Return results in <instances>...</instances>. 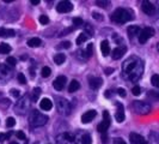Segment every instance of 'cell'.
I'll return each instance as SVG.
<instances>
[{"mask_svg":"<svg viewBox=\"0 0 159 144\" xmlns=\"http://www.w3.org/2000/svg\"><path fill=\"white\" fill-rule=\"evenodd\" d=\"M110 19L115 23L119 24H123L133 19V16H132V12L129 10H126V8H117L114 11L111 16H110Z\"/></svg>","mask_w":159,"mask_h":144,"instance_id":"1","label":"cell"},{"mask_svg":"<svg viewBox=\"0 0 159 144\" xmlns=\"http://www.w3.org/2000/svg\"><path fill=\"white\" fill-rule=\"evenodd\" d=\"M48 118L46 114H43V113L39 112V111H32L30 113V124H31V126L34 127H39V126H43V125H46L48 121Z\"/></svg>","mask_w":159,"mask_h":144,"instance_id":"2","label":"cell"},{"mask_svg":"<svg viewBox=\"0 0 159 144\" xmlns=\"http://www.w3.org/2000/svg\"><path fill=\"white\" fill-rule=\"evenodd\" d=\"M56 108L60 114H64V115H70L72 111V106L71 103L64 98V97H56Z\"/></svg>","mask_w":159,"mask_h":144,"instance_id":"3","label":"cell"},{"mask_svg":"<svg viewBox=\"0 0 159 144\" xmlns=\"http://www.w3.org/2000/svg\"><path fill=\"white\" fill-rule=\"evenodd\" d=\"M133 108L138 114H148L151 112V106L143 101H134Z\"/></svg>","mask_w":159,"mask_h":144,"instance_id":"4","label":"cell"},{"mask_svg":"<svg viewBox=\"0 0 159 144\" xmlns=\"http://www.w3.org/2000/svg\"><path fill=\"white\" fill-rule=\"evenodd\" d=\"M143 63L139 60V61H138V64L135 65V67H134V69L130 71V73L128 74V76H129V79L133 80V82H136V80L143 76Z\"/></svg>","mask_w":159,"mask_h":144,"instance_id":"5","label":"cell"},{"mask_svg":"<svg viewBox=\"0 0 159 144\" xmlns=\"http://www.w3.org/2000/svg\"><path fill=\"white\" fill-rule=\"evenodd\" d=\"M154 35V29L153 28H150V26H147V28H143V30H140L139 32V42L143 45V43H146L147 40L152 37Z\"/></svg>","mask_w":159,"mask_h":144,"instance_id":"6","label":"cell"},{"mask_svg":"<svg viewBox=\"0 0 159 144\" xmlns=\"http://www.w3.org/2000/svg\"><path fill=\"white\" fill-rule=\"evenodd\" d=\"M29 106H30V102H29L28 97L24 96L23 98H20V100L16 103V106H15V111H16L18 114H23V113H25V111L29 109Z\"/></svg>","mask_w":159,"mask_h":144,"instance_id":"7","label":"cell"},{"mask_svg":"<svg viewBox=\"0 0 159 144\" xmlns=\"http://www.w3.org/2000/svg\"><path fill=\"white\" fill-rule=\"evenodd\" d=\"M103 117H104V120L97 126L98 132H101V133H105L107 130H108L109 126H110V117H109V113L105 111V112L103 113Z\"/></svg>","mask_w":159,"mask_h":144,"instance_id":"8","label":"cell"},{"mask_svg":"<svg viewBox=\"0 0 159 144\" xmlns=\"http://www.w3.org/2000/svg\"><path fill=\"white\" fill-rule=\"evenodd\" d=\"M73 10V4L65 0V1H60L56 6V11L60 12V13H67V12H71Z\"/></svg>","mask_w":159,"mask_h":144,"instance_id":"9","label":"cell"},{"mask_svg":"<svg viewBox=\"0 0 159 144\" xmlns=\"http://www.w3.org/2000/svg\"><path fill=\"white\" fill-rule=\"evenodd\" d=\"M141 8H143V13H146L147 16H152V15L156 13V6L152 2H150V1L143 0V2H141Z\"/></svg>","mask_w":159,"mask_h":144,"instance_id":"10","label":"cell"},{"mask_svg":"<svg viewBox=\"0 0 159 144\" xmlns=\"http://www.w3.org/2000/svg\"><path fill=\"white\" fill-rule=\"evenodd\" d=\"M138 61H139V59H136V58H130V59H128L127 61L125 63V65H123V70H125V72H126L127 74H129L130 71L135 67V65L138 64Z\"/></svg>","mask_w":159,"mask_h":144,"instance_id":"11","label":"cell"},{"mask_svg":"<svg viewBox=\"0 0 159 144\" xmlns=\"http://www.w3.org/2000/svg\"><path fill=\"white\" fill-rule=\"evenodd\" d=\"M96 115H97V112H96L95 109L88 111V112H85L81 115V122L83 124H89V122H91L92 120L95 119Z\"/></svg>","mask_w":159,"mask_h":144,"instance_id":"12","label":"cell"},{"mask_svg":"<svg viewBox=\"0 0 159 144\" xmlns=\"http://www.w3.org/2000/svg\"><path fill=\"white\" fill-rule=\"evenodd\" d=\"M12 76L11 69L4 64H0V79H8Z\"/></svg>","mask_w":159,"mask_h":144,"instance_id":"13","label":"cell"},{"mask_svg":"<svg viewBox=\"0 0 159 144\" xmlns=\"http://www.w3.org/2000/svg\"><path fill=\"white\" fill-rule=\"evenodd\" d=\"M66 82H67V78H66L65 76H59V77L53 82V87H54V89L60 91V90H62V89L65 88Z\"/></svg>","mask_w":159,"mask_h":144,"instance_id":"14","label":"cell"},{"mask_svg":"<svg viewBox=\"0 0 159 144\" xmlns=\"http://www.w3.org/2000/svg\"><path fill=\"white\" fill-rule=\"evenodd\" d=\"M102 83H103V79L99 78V77H93V76L89 77V85H90V88L93 89V90L99 88L102 85Z\"/></svg>","mask_w":159,"mask_h":144,"instance_id":"15","label":"cell"},{"mask_svg":"<svg viewBox=\"0 0 159 144\" xmlns=\"http://www.w3.org/2000/svg\"><path fill=\"white\" fill-rule=\"evenodd\" d=\"M116 107H117V111H116V114H115V119L117 120V122H122L126 115H125V108H123V104L117 102L116 103Z\"/></svg>","mask_w":159,"mask_h":144,"instance_id":"16","label":"cell"},{"mask_svg":"<svg viewBox=\"0 0 159 144\" xmlns=\"http://www.w3.org/2000/svg\"><path fill=\"white\" fill-rule=\"evenodd\" d=\"M126 53V48L125 47H117L115 48V49H112L111 52V56L112 59H115V60H119V59H121L122 56H123V54Z\"/></svg>","mask_w":159,"mask_h":144,"instance_id":"17","label":"cell"},{"mask_svg":"<svg viewBox=\"0 0 159 144\" xmlns=\"http://www.w3.org/2000/svg\"><path fill=\"white\" fill-rule=\"evenodd\" d=\"M40 107L43 111H50L53 108V102L49 98H42L40 102Z\"/></svg>","mask_w":159,"mask_h":144,"instance_id":"18","label":"cell"},{"mask_svg":"<svg viewBox=\"0 0 159 144\" xmlns=\"http://www.w3.org/2000/svg\"><path fill=\"white\" fill-rule=\"evenodd\" d=\"M127 32H128L129 39H133L134 36L139 35V32H140V28H139L138 25H130V26H128Z\"/></svg>","mask_w":159,"mask_h":144,"instance_id":"19","label":"cell"},{"mask_svg":"<svg viewBox=\"0 0 159 144\" xmlns=\"http://www.w3.org/2000/svg\"><path fill=\"white\" fill-rule=\"evenodd\" d=\"M16 35V31L12 29H6V28H0V37H12Z\"/></svg>","mask_w":159,"mask_h":144,"instance_id":"20","label":"cell"},{"mask_svg":"<svg viewBox=\"0 0 159 144\" xmlns=\"http://www.w3.org/2000/svg\"><path fill=\"white\" fill-rule=\"evenodd\" d=\"M101 50H102V54L104 56H108L110 53V46H109V42L107 40H103L101 42Z\"/></svg>","mask_w":159,"mask_h":144,"instance_id":"21","label":"cell"},{"mask_svg":"<svg viewBox=\"0 0 159 144\" xmlns=\"http://www.w3.org/2000/svg\"><path fill=\"white\" fill-rule=\"evenodd\" d=\"M129 139H130V143L132 144H140L143 141H145V138L138 133H130L129 135Z\"/></svg>","mask_w":159,"mask_h":144,"instance_id":"22","label":"cell"},{"mask_svg":"<svg viewBox=\"0 0 159 144\" xmlns=\"http://www.w3.org/2000/svg\"><path fill=\"white\" fill-rule=\"evenodd\" d=\"M66 61V55L64 53H57L54 55V63L56 65H62Z\"/></svg>","mask_w":159,"mask_h":144,"instance_id":"23","label":"cell"},{"mask_svg":"<svg viewBox=\"0 0 159 144\" xmlns=\"http://www.w3.org/2000/svg\"><path fill=\"white\" fill-rule=\"evenodd\" d=\"M79 88H80V83L77 79H73L71 83H70V87H68V93H74V91H77Z\"/></svg>","mask_w":159,"mask_h":144,"instance_id":"24","label":"cell"},{"mask_svg":"<svg viewBox=\"0 0 159 144\" xmlns=\"http://www.w3.org/2000/svg\"><path fill=\"white\" fill-rule=\"evenodd\" d=\"M41 40L39 39V37H32V39H30V40L28 41V46L31 48H35V47H39V46H41Z\"/></svg>","mask_w":159,"mask_h":144,"instance_id":"25","label":"cell"},{"mask_svg":"<svg viewBox=\"0 0 159 144\" xmlns=\"http://www.w3.org/2000/svg\"><path fill=\"white\" fill-rule=\"evenodd\" d=\"M11 52V47L7 43H0V54H7Z\"/></svg>","mask_w":159,"mask_h":144,"instance_id":"26","label":"cell"},{"mask_svg":"<svg viewBox=\"0 0 159 144\" xmlns=\"http://www.w3.org/2000/svg\"><path fill=\"white\" fill-rule=\"evenodd\" d=\"M88 39H89L88 35H86L85 32H83V34H80L79 36L77 37V41H75V42H77V45H78V46H80V45H83L85 41L88 40Z\"/></svg>","mask_w":159,"mask_h":144,"instance_id":"27","label":"cell"},{"mask_svg":"<svg viewBox=\"0 0 159 144\" xmlns=\"http://www.w3.org/2000/svg\"><path fill=\"white\" fill-rule=\"evenodd\" d=\"M41 88H35L32 90V95H31V101H37L39 96L41 95Z\"/></svg>","mask_w":159,"mask_h":144,"instance_id":"28","label":"cell"},{"mask_svg":"<svg viewBox=\"0 0 159 144\" xmlns=\"http://www.w3.org/2000/svg\"><path fill=\"white\" fill-rule=\"evenodd\" d=\"M50 73H52V70H50L48 66H44V67L42 69V73H41V74H42L43 78H47V77L50 76Z\"/></svg>","mask_w":159,"mask_h":144,"instance_id":"29","label":"cell"},{"mask_svg":"<svg viewBox=\"0 0 159 144\" xmlns=\"http://www.w3.org/2000/svg\"><path fill=\"white\" fill-rule=\"evenodd\" d=\"M96 4H97L99 7H108V6L110 5V2H109V1H107V0H97V1H96Z\"/></svg>","mask_w":159,"mask_h":144,"instance_id":"30","label":"cell"},{"mask_svg":"<svg viewBox=\"0 0 159 144\" xmlns=\"http://www.w3.org/2000/svg\"><path fill=\"white\" fill-rule=\"evenodd\" d=\"M91 143H92L91 136L90 135H84L83 138H81V144H91Z\"/></svg>","mask_w":159,"mask_h":144,"instance_id":"31","label":"cell"},{"mask_svg":"<svg viewBox=\"0 0 159 144\" xmlns=\"http://www.w3.org/2000/svg\"><path fill=\"white\" fill-rule=\"evenodd\" d=\"M15 125H16V120H15V118L10 117V118L6 119V126H7V127H13Z\"/></svg>","mask_w":159,"mask_h":144,"instance_id":"32","label":"cell"},{"mask_svg":"<svg viewBox=\"0 0 159 144\" xmlns=\"http://www.w3.org/2000/svg\"><path fill=\"white\" fill-rule=\"evenodd\" d=\"M11 135H12V132H8V133H0V143H4L5 141H7Z\"/></svg>","mask_w":159,"mask_h":144,"instance_id":"33","label":"cell"},{"mask_svg":"<svg viewBox=\"0 0 159 144\" xmlns=\"http://www.w3.org/2000/svg\"><path fill=\"white\" fill-rule=\"evenodd\" d=\"M6 63H7L10 66H16L17 65V60H16V58H13V56H8L7 59H6Z\"/></svg>","mask_w":159,"mask_h":144,"instance_id":"34","label":"cell"},{"mask_svg":"<svg viewBox=\"0 0 159 144\" xmlns=\"http://www.w3.org/2000/svg\"><path fill=\"white\" fill-rule=\"evenodd\" d=\"M152 84H153V87H159V76L158 74H153L152 76Z\"/></svg>","mask_w":159,"mask_h":144,"instance_id":"35","label":"cell"},{"mask_svg":"<svg viewBox=\"0 0 159 144\" xmlns=\"http://www.w3.org/2000/svg\"><path fill=\"white\" fill-rule=\"evenodd\" d=\"M72 22H73V24H74L75 26H80V25H83V19L79 18V17L73 18V19H72Z\"/></svg>","mask_w":159,"mask_h":144,"instance_id":"36","label":"cell"},{"mask_svg":"<svg viewBox=\"0 0 159 144\" xmlns=\"http://www.w3.org/2000/svg\"><path fill=\"white\" fill-rule=\"evenodd\" d=\"M17 78H18V82L20 84H26V78H25V76H24L23 73H18Z\"/></svg>","mask_w":159,"mask_h":144,"instance_id":"37","label":"cell"},{"mask_svg":"<svg viewBox=\"0 0 159 144\" xmlns=\"http://www.w3.org/2000/svg\"><path fill=\"white\" fill-rule=\"evenodd\" d=\"M92 53H93V45L90 43V45H88V49H86V56L90 58V56L92 55Z\"/></svg>","mask_w":159,"mask_h":144,"instance_id":"38","label":"cell"},{"mask_svg":"<svg viewBox=\"0 0 159 144\" xmlns=\"http://www.w3.org/2000/svg\"><path fill=\"white\" fill-rule=\"evenodd\" d=\"M85 30H86V32H85V34H86L88 36H89V35H91V36L93 35V28H92L90 24H86V25H85Z\"/></svg>","mask_w":159,"mask_h":144,"instance_id":"39","label":"cell"},{"mask_svg":"<svg viewBox=\"0 0 159 144\" xmlns=\"http://www.w3.org/2000/svg\"><path fill=\"white\" fill-rule=\"evenodd\" d=\"M40 23L43 24V25L49 23V18H48V16H46V15H42V16H40Z\"/></svg>","mask_w":159,"mask_h":144,"instance_id":"40","label":"cell"},{"mask_svg":"<svg viewBox=\"0 0 159 144\" xmlns=\"http://www.w3.org/2000/svg\"><path fill=\"white\" fill-rule=\"evenodd\" d=\"M16 136H17V138H19V139H22V141H25V139H26V137H25V133H24L23 131H17Z\"/></svg>","mask_w":159,"mask_h":144,"instance_id":"41","label":"cell"},{"mask_svg":"<svg viewBox=\"0 0 159 144\" xmlns=\"http://www.w3.org/2000/svg\"><path fill=\"white\" fill-rule=\"evenodd\" d=\"M11 95L13 96V97H19V95H20V91L18 90V89H11Z\"/></svg>","mask_w":159,"mask_h":144,"instance_id":"42","label":"cell"},{"mask_svg":"<svg viewBox=\"0 0 159 144\" xmlns=\"http://www.w3.org/2000/svg\"><path fill=\"white\" fill-rule=\"evenodd\" d=\"M59 47H60V48H71V42H70V41H65V42H61Z\"/></svg>","mask_w":159,"mask_h":144,"instance_id":"43","label":"cell"},{"mask_svg":"<svg viewBox=\"0 0 159 144\" xmlns=\"http://www.w3.org/2000/svg\"><path fill=\"white\" fill-rule=\"evenodd\" d=\"M132 93H133V95H135V96L140 95V94H141V89H140V87H134L133 90H132Z\"/></svg>","mask_w":159,"mask_h":144,"instance_id":"44","label":"cell"},{"mask_svg":"<svg viewBox=\"0 0 159 144\" xmlns=\"http://www.w3.org/2000/svg\"><path fill=\"white\" fill-rule=\"evenodd\" d=\"M117 94H119L121 97H126V95H127L126 90H125L123 88H119V89H117Z\"/></svg>","mask_w":159,"mask_h":144,"instance_id":"45","label":"cell"},{"mask_svg":"<svg viewBox=\"0 0 159 144\" xmlns=\"http://www.w3.org/2000/svg\"><path fill=\"white\" fill-rule=\"evenodd\" d=\"M92 17L95 19H97V21H103V16L99 15V13H97V12H92Z\"/></svg>","mask_w":159,"mask_h":144,"instance_id":"46","label":"cell"},{"mask_svg":"<svg viewBox=\"0 0 159 144\" xmlns=\"http://www.w3.org/2000/svg\"><path fill=\"white\" fill-rule=\"evenodd\" d=\"M114 144H126L122 138H114Z\"/></svg>","mask_w":159,"mask_h":144,"instance_id":"47","label":"cell"},{"mask_svg":"<svg viewBox=\"0 0 159 144\" xmlns=\"http://www.w3.org/2000/svg\"><path fill=\"white\" fill-rule=\"evenodd\" d=\"M72 30H74V28H70V29H66V30H64V31L60 32V35L59 36H65L66 34H68V32H71Z\"/></svg>","mask_w":159,"mask_h":144,"instance_id":"48","label":"cell"},{"mask_svg":"<svg viewBox=\"0 0 159 144\" xmlns=\"http://www.w3.org/2000/svg\"><path fill=\"white\" fill-rule=\"evenodd\" d=\"M114 71H115V70H114L112 67H108V69H105V70H104V72H105V74H107V76H110Z\"/></svg>","mask_w":159,"mask_h":144,"instance_id":"49","label":"cell"},{"mask_svg":"<svg viewBox=\"0 0 159 144\" xmlns=\"http://www.w3.org/2000/svg\"><path fill=\"white\" fill-rule=\"evenodd\" d=\"M103 136H102V141H103V144H108V137L105 133H102Z\"/></svg>","mask_w":159,"mask_h":144,"instance_id":"50","label":"cell"},{"mask_svg":"<svg viewBox=\"0 0 159 144\" xmlns=\"http://www.w3.org/2000/svg\"><path fill=\"white\" fill-rule=\"evenodd\" d=\"M30 2H31L32 5H39L40 4V0H31Z\"/></svg>","mask_w":159,"mask_h":144,"instance_id":"51","label":"cell"},{"mask_svg":"<svg viewBox=\"0 0 159 144\" xmlns=\"http://www.w3.org/2000/svg\"><path fill=\"white\" fill-rule=\"evenodd\" d=\"M140 144H150V143H148L147 141H143V142H141V143H140Z\"/></svg>","mask_w":159,"mask_h":144,"instance_id":"52","label":"cell"},{"mask_svg":"<svg viewBox=\"0 0 159 144\" xmlns=\"http://www.w3.org/2000/svg\"><path fill=\"white\" fill-rule=\"evenodd\" d=\"M11 144H18V143H17V142H12Z\"/></svg>","mask_w":159,"mask_h":144,"instance_id":"53","label":"cell"}]
</instances>
